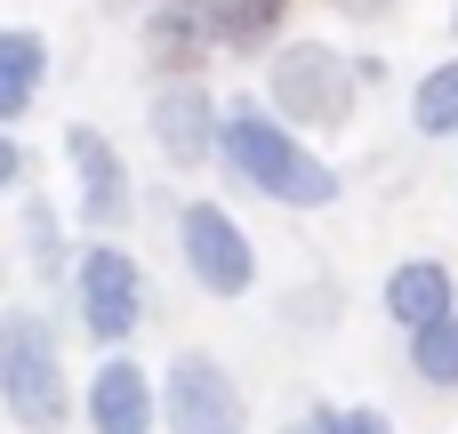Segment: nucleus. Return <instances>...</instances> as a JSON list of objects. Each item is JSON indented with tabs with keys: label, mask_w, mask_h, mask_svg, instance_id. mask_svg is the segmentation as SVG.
<instances>
[{
	"label": "nucleus",
	"mask_w": 458,
	"mask_h": 434,
	"mask_svg": "<svg viewBox=\"0 0 458 434\" xmlns=\"http://www.w3.org/2000/svg\"><path fill=\"white\" fill-rule=\"evenodd\" d=\"M225 161L258 185V193H274V201H298V209H314V201H330L338 193V177L282 129V121H266V105H233L225 113Z\"/></svg>",
	"instance_id": "nucleus-1"
},
{
	"label": "nucleus",
	"mask_w": 458,
	"mask_h": 434,
	"mask_svg": "<svg viewBox=\"0 0 458 434\" xmlns=\"http://www.w3.org/2000/svg\"><path fill=\"white\" fill-rule=\"evenodd\" d=\"M0 403L24 434L64 427V362L40 314H0Z\"/></svg>",
	"instance_id": "nucleus-2"
},
{
	"label": "nucleus",
	"mask_w": 458,
	"mask_h": 434,
	"mask_svg": "<svg viewBox=\"0 0 458 434\" xmlns=\"http://www.w3.org/2000/svg\"><path fill=\"white\" fill-rule=\"evenodd\" d=\"M274 113H290V121H314V129H330V121H346L354 113V72H346V56H330V48H282L274 56Z\"/></svg>",
	"instance_id": "nucleus-3"
},
{
	"label": "nucleus",
	"mask_w": 458,
	"mask_h": 434,
	"mask_svg": "<svg viewBox=\"0 0 458 434\" xmlns=\"http://www.w3.org/2000/svg\"><path fill=\"white\" fill-rule=\"evenodd\" d=\"M161 419H169V434H250V419H242V395H233V379H225L209 354H177V362H169V387H161Z\"/></svg>",
	"instance_id": "nucleus-4"
},
{
	"label": "nucleus",
	"mask_w": 458,
	"mask_h": 434,
	"mask_svg": "<svg viewBox=\"0 0 458 434\" xmlns=\"http://www.w3.org/2000/svg\"><path fill=\"white\" fill-rule=\"evenodd\" d=\"M81 322H89V338L97 346H121L129 330H137V314H145V290H137V266L113 250V242H97L89 258H81Z\"/></svg>",
	"instance_id": "nucleus-5"
},
{
	"label": "nucleus",
	"mask_w": 458,
	"mask_h": 434,
	"mask_svg": "<svg viewBox=\"0 0 458 434\" xmlns=\"http://www.w3.org/2000/svg\"><path fill=\"white\" fill-rule=\"evenodd\" d=\"M177 242H185V266L201 274V290H217V298H242L250 290V242L233 234V217L217 201H193L177 217Z\"/></svg>",
	"instance_id": "nucleus-6"
},
{
	"label": "nucleus",
	"mask_w": 458,
	"mask_h": 434,
	"mask_svg": "<svg viewBox=\"0 0 458 434\" xmlns=\"http://www.w3.org/2000/svg\"><path fill=\"white\" fill-rule=\"evenodd\" d=\"M153 419H161L153 379H145L137 362H105L97 387H89V427L97 434H153Z\"/></svg>",
	"instance_id": "nucleus-7"
},
{
	"label": "nucleus",
	"mask_w": 458,
	"mask_h": 434,
	"mask_svg": "<svg viewBox=\"0 0 458 434\" xmlns=\"http://www.w3.org/2000/svg\"><path fill=\"white\" fill-rule=\"evenodd\" d=\"M153 129H161V153H169L177 169H193V161L217 145V105H209V89H201V81L161 89V97H153Z\"/></svg>",
	"instance_id": "nucleus-8"
},
{
	"label": "nucleus",
	"mask_w": 458,
	"mask_h": 434,
	"mask_svg": "<svg viewBox=\"0 0 458 434\" xmlns=\"http://www.w3.org/2000/svg\"><path fill=\"white\" fill-rule=\"evenodd\" d=\"M64 153H72V169H81L89 217H97V226H121V217H129V177H121L113 145H105L97 129H72V137H64Z\"/></svg>",
	"instance_id": "nucleus-9"
},
{
	"label": "nucleus",
	"mask_w": 458,
	"mask_h": 434,
	"mask_svg": "<svg viewBox=\"0 0 458 434\" xmlns=\"http://www.w3.org/2000/svg\"><path fill=\"white\" fill-rule=\"evenodd\" d=\"M386 314H394L403 330H427V322H443V314H451V274H443L435 258H411V266H394V282H386Z\"/></svg>",
	"instance_id": "nucleus-10"
},
{
	"label": "nucleus",
	"mask_w": 458,
	"mask_h": 434,
	"mask_svg": "<svg viewBox=\"0 0 458 434\" xmlns=\"http://www.w3.org/2000/svg\"><path fill=\"white\" fill-rule=\"evenodd\" d=\"M282 16H290V0H209V40L233 56H258Z\"/></svg>",
	"instance_id": "nucleus-11"
},
{
	"label": "nucleus",
	"mask_w": 458,
	"mask_h": 434,
	"mask_svg": "<svg viewBox=\"0 0 458 434\" xmlns=\"http://www.w3.org/2000/svg\"><path fill=\"white\" fill-rule=\"evenodd\" d=\"M40 89V40L32 32H0V121H16Z\"/></svg>",
	"instance_id": "nucleus-12"
},
{
	"label": "nucleus",
	"mask_w": 458,
	"mask_h": 434,
	"mask_svg": "<svg viewBox=\"0 0 458 434\" xmlns=\"http://www.w3.org/2000/svg\"><path fill=\"white\" fill-rule=\"evenodd\" d=\"M145 56H153V64H169V72H185V64H201V24H193L185 8H169V16H153V24H145Z\"/></svg>",
	"instance_id": "nucleus-13"
},
{
	"label": "nucleus",
	"mask_w": 458,
	"mask_h": 434,
	"mask_svg": "<svg viewBox=\"0 0 458 434\" xmlns=\"http://www.w3.org/2000/svg\"><path fill=\"white\" fill-rule=\"evenodd\" d=\"M411 338H419V346H411V370H419L427 387H458V314L411 330Z\"/></svg>",
	"instance_id": "nucleus-14"
},
{
	"label": "nucleus",
	"mask_w": 458,
	"mask_h": 434,
	"mask_svg": "<svg viewBox=\"0 0 458 434\" xmlns=\"http://www.w3.org/2000/svg\"><path fill=\"white\" fill-rule=\"evenodd\" d=\"M419 129H435V137H451L458 129V64H443V72H427V89H419Z\"/></svg>",
	"instance_id": "nucleus-15"
},
{
	"label": "nucleus",
	"mask_w": 458,
	"mask_h": 434,
	"mask_svg": "<svg viewBox=\"0 0 458 434\" xmlns=\"http://www.w3.org/2000/svg\"><path fill=\"white\" fill-rule=\"evenodd\" d=\"M338 434H394L378 411H338Z\"/></svg>",
	"instance_id": "nucleus-16"
},
{
	"label": "nucleus",
	"mask_w": 458,
	"mask_h": 434,
	"mask_svg": "<svg viewBox=\"0 0 458 434\" xmlns=\"http://www.w3.org/2000/svg\"><path fill=\"white\" fill-rule=\"evenodd\" d=\"M290 434H338V411H314V419H298Z\"/></svg>",
	"instance_id": "nucleus-17"
},
{
	"label": "nucleus",
	"mask_w": 458,
	"mask_h": 434,
	"mask_svg": "<svg viewBox=\"0 0 458 434\" xmlns=\"http://www.w3.org/2000/svg\"><path fill=\"white\" fill-rule=\"evenodd\" d=\"M16 169H24V153H16V145H8V137H0V185H8V177H16Z\"/></svg>",
	"instance_id": "nucleus-18"
},
{
	"label": "nucleus",
	"mask_w": 458,
	"mask_h": 434,
	"mask_svg": "<svg viewBox=\"0 0 458 434\" xmlns=\"http://www.w3.org/2000/svg\"><path fill=\"white\" fill-rule=\"evenodd\" d=\"M338 8H354V16H378V8H386V0H338Z\"/></svg>",
	"instance_id": "nucleus-19"
},
{
	"label": "nucleus",
	"mask_w": 458,
	"mask_h": 434,
	"mask_svg": "<svg viewBox=\"0 0 458 434\" xmlns=\"http://www.w3.org/2000/svg\"><path fill=\"white\" fill-rule=\"evenodd\" d=\"M105 8H113V16H129V8H137V0H105Z\"/></svg>",
	"instance_id": "nucleus-20"
}]
</instances>
